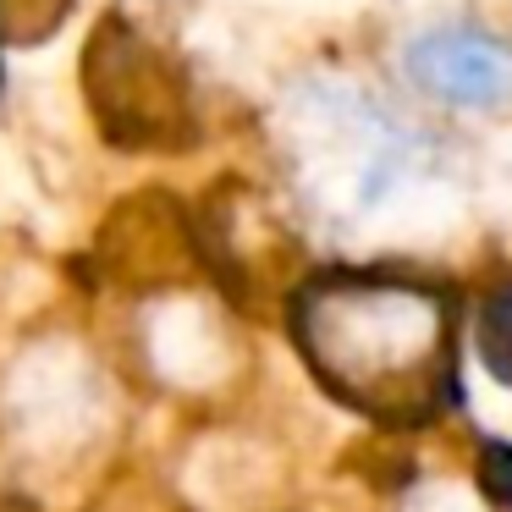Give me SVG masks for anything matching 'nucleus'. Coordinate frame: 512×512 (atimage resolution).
Listing matches in <instances>:
<instances>
[{"instance_id": "1", "label": "nucleus", "mask_w": 512, "mask_h": 512, "mask_svg": "<svg viewBox=\"0 0 512 512\" xmlns=\"http://www.w3.org/2000/svg\"><path fill=\"white\" fill-rule=\"evenodd\" d=\"M298 342L320 380L380 419H424L452 391V298L391 270H336L298 292Z\"/></svg>"}, {"instance_id": "2", "label": "nucleus", "mask_w": 512, "mask_h": 512, "mask_svg": "<svg viewBox=\"0 0 512 512\" xmlns=\"http://www.w3.org/2000/svg\"><path fill=\"white\" fill-rule=\"evenodd\" d=\"M402 67H408L413 89H424L441 105H457V111H496L512 100V50L463 23H441L419 34Z\"/></svg>"}, {"instance_id": "3", "label": "nucleus", "mask_w": 512, "mask_h": 512, "mask_svg": "<svg viewBox=\"0 0 512 512\" xmlns=\"http://www.w3.org/2000/svg\"><path fill=\"white\" fill-rule=\"evenodd\" d=\"M479 347L496 364V375L512 380V287H501L485 309V325H479Z\"/></svg>"}, {"instance_id": "4", "label": "nucleus", "mask_w": 512, "mask_h": 512, "mask_svg": "<svg viewBox=\"0 0 512 512\" xmlns=\"http://www.w3.org/2000/svg\"><path fill=\"white\" fill-rule=\"evenodd\" d=\"M419 512H479V507L457 485H446V490H430V496L419 501Z\"/></svg>"}]
</instances>
